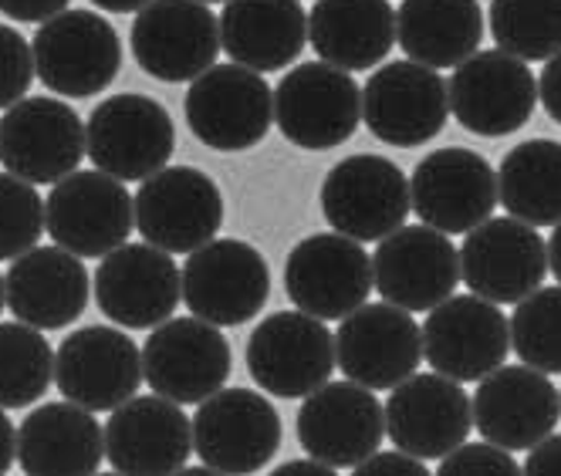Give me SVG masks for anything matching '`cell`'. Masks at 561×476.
Here are the masks:
<instances>
[{
  "label": "cell",
  "instance_id": "obj_17",
  "mask_svg": "<svg viewBox=\"0 0 561 476\" xmlns=\"http://www.w3.org/2000/svg\"><path fill=\"white\" fill-rule=\"evenodd\" d=\"M386 440V403L358 382H325L298 409V443L332 469H355Z\"/></svg>",
  "mask_w": 561,
  "mask_h": 476
},
{
  "label": "cell",
  "instance_id": "obj_31",
  "mask_svg": "<svg viewBox=\"0 0 561 476\" xmlns=\"http://www.w3.org/2000/svg\"><path fill=\"white\" fill-rule=\"evenodd\" d=\"M308 42L318 58L342 71H369L396 45V11L389 0H314Z\"/></svg>",
  "mask_w": 561,
  "mask_h": 476
},
{
  "label": "cell",
  "instance_id": "obj_7",
  "mask_svg": "<svg viewBox=\"0 0 561 476\" xmlns=\"http://www.w3.org/2000/svg\"><path fill=\"white\" fill-rule=\"evenodd\" d=\"M45 227L58 247L99 260L129 244V233L136 230V200L123 179L102 170H78L48 193Z\"/></svg>",
  "mask_w": 561,
  "mask_h": 476
},
{
  "label": "cell",
  "instance_id": "obj_8",
  "mask_svg": "<svg viewBox=\"0 0 561 476\" xmlns=\"http://www.w3.org/2000/svg\"><path fill=\"white\" fill-rule=\"evenodd\" d=\"M37 78L65 98H92L105 92L123 68V42L95 11H61L34 34Z\"/></svg>",
  "mask_w": 561,
  "mask_h": 476
},
{
  "label": "cell",
  "instance_id": "obj_16",
  "mask_svg": "<svg viewBox=\"0 0 561 476\" xmlns=\"http://www.w3.org/2000/svg\"><path fill=\"white\" fill-rule=\"evenodd\" d=\"M548 241L538 227L517 217H491L463 233L460 274L463 285L494 304H517L535 294L548 277Z\"/></svg>",
  "mask_w": 561,
  "mask_h": 476
},
{
  "label": "cell",
  "instance_id": "obj_25",
  "mask_svg": "<svg viewBox=\"0 0 561 476\" xmlns=\"http://www.w3.org/2000/svg\"><path fill=\"white\" fill-rule=\"evenodd\" d=\"M193 453V419L167 395H133L105 422V460L126 476L183 473Z\"/></svg>",
  "mask_w": 561,
  "mask_h": 476
},
{
  "label": "cell",
  "instance_id": "obj_21",
  "mask_svg": "<svg viewBox=\"0 0 561 476\" xmlns=\"http://www.w3.org/2000/svg\"><path fill=\"white\" fill-rule=\"evenodd\" d=\"M423 355L433 372L457 382L488 379L511 355V322L494 301L473 291L447 298L423 325Z\"/></svg>",
  "mask_w": 561,
  "mask_h": 476
},
{
  "label": "cell",
  "instance_id": "obj_20",
  "mask_svg": "<svg viewBox=\"0 0 561 476\" xmlns=\"http://www.w3.org/2000/svg\"><path fill=\"white\" fill-rule=\"evenodd\" d=\"M450 115V82L420 61L382 65L363 92V118L376 139L416 149L444 132Z\"/></svg>",
  "mask_w": 561,
  "mask_h": 476
},
{
  "label": "cell",
  "instance_id": "obj_22",
  "mask_svg": "<svg viewBox=\"0 0 561 476\" xmlns=\"http://www.w3.org/2000/svg\"><path fill=\"white\" fill-rule=\"evenodd\" d=\"M335 359L345 379L366 385L373 392L396 388L407 382L423 355V328L413 322V311L382 304H363L342 317L335 335Z\"/></svg>",
  "mask_w": 561,
  "mask_h": 476
},
{
  "label": "cell",
  "instance_id": "obj_29",
  "mask_svg": "<svg viewBox=\"0 0 561 476\" xmlns=\"http://www.w3.org/2000/svg\"><path fill=\"white\" fill-rule=\"evenodd\" d=\"M105 460V429L75 403L37 406L18 429V466L27 476H92Z\"/></svg>",
  "mask_w": 561,
  "mask_h": 476
},
{
  "label": "cell",
  "instance_id": "obj_5",
  "mask_svg": "<svg viewBox=\"0 0 561 476\" xmlns=\"http://www.w3.org/2000/svg\"><path fill=\"white\" fill-rule=\"evenodd\" d=\"M89 136L78 112L58 98L27 95L0 118V163L31 186H55L78 173Z\"/></svg>",
  "mask_w": 561,
  "mask_h": 476
},
{
  "label": "cell",
  "instance_id": "obj_23",
  "mask_svg": "<svg viewBox=\"0 0 561 476\" xmlns=\"http://www.w3.org/2000/svg\"><path fill=\"white\" fill-rule=\"evenodd\" d=\"M410 189L416 217L450 236L470 233L491 220L494 207L501 204L494 166L467 146L433 149L426 159H420Z\"/></svg>",
  "mask_w": 561,
  "mask_h": 476
},
{
  "label": "cell",
  "instance_id": "obj_49",
  "mask_svg": "<svg viewBox=\"0 0 561 476\" xmlns=\"http://www.w3.org/2000/svg\"><path fill=\"white\" fill-rule=\"evenodd\" d=\"M199 4H227V0H199Z\"/></svg>",
  "mask_w": 561,
  "mask_h": 476
},
{
  "label": "cell",
  "instance_id": "obj_26",
  "mask_svg": "<svg viewBox=\"0 0 561 476\" xmlns=\"http://www.w3.org/2000/svg\"><path fill=\"white\" fill-rule=\"evenodd\" d=\"M376 291L407 311H433L454 298L460 274V251L450 244V233L430 223L399 227L379 241L376 257Z\"/></svg>",
  "mask_w": 561,
  "mask_h": 476
},
{
  "label": "cell",
  "instance_id": "obj_40",
  "mask_svg": "<svg viewBox=\"0 0 561 476\" xmlns=\"http://www.w3.org/2000/svg\"><path fill=\"white\" fill-rule=\"evenodd\" d=\"M355 476H426V463L407 450H392V453H373L366 463H358L352 469Z\"/></svg>",
  "mask_w": 561,
  "mask_h": 476
},
{
  "label": "cell",
  "instance_id": "obj_10",
  "mask_svg": "<svg viewBox=\"0 0 561 476\" xmlns=\"http://www.w3.org/2000/svg\"><path fill=\"white\" fill-rule=\"evenodd\" d=\"M280 446V416L254 388H220L193 416V453L214 473H261Z\"/></svg>",
  "mask_w": 561,
  "mask_h": 476
},
{
  "label": "cell",
  "instance_id": "obj_33",
  "mask_svg": "<svg viewBox=\"0 0 561 476\" xmlns=\"http://www.w3.org/2000/svg\"><path fill=\"white\" fill-rule=\"evenodd\" d=\"M497 193L507 217L531 227L561 223V142L528 139L514 146L497 170Z\"/></svg>",
  "mask_w": 561,
  "mask_h": 476
},
{
  "label": "cell",
  "instance_id": "obj_15",
  "mask_svg": "<svg viewBox=\"0 0 561 476\" xmlns=\"http://www.w3.org/2000/svg\"><path fill=\"white\" fill-rule=\"evenodd\" d=\"M146 382L142 348L118 328L89 325L65 335L55 351V385L68 403L112 413Z\"/></svg>",
  "mask_w": 561,
  "mask_h": 476
},
{
  "label": "cell",
  "instance_id": "obj_14",
  "mask_svg": "<svg viewBox=\"0 0 561 476\" xmlns=\"http://www.w3.org/2000/svg\"><path fill=\"white\" fill-rule=\"evenodd\" d=\"M271 298V270L257 247L244 241H210L183 267L186 307L217 328L248 325Z\"/></svg>",
  "mask_w": 561,
  "mask_h": 476
},
{
  "label": "cell",
  "instance_id": "obj_45",
  "mask_svg": "<svg viewBox=\"0 0 561 476\" xmlns=\"http://www.w3.org/2000/svg\"><path fill=\"white\" fill-rule=\"evenodd\" d=\"M339 469H332L329 463H322V460H314V456H308V460H295V463H280V466H274V476H335Z\"/></svg>",
  "mask_w": 561,
  "mask_h": 476
},
{
  "label": "cell",
  "instance_id": "obj_9",
  "mask_svg": "<svg viewBox=\"0 0 561 476\" xmlns=\"http://www.w3.org/2000/svg\"><path fill=\"white\" fill-rule=\"evenodd\" d=\"M133 58L163 85L196 82L224 48L220 18L199 0H152L133 21Z\"/></svg>",
  "mask_w": 561,
  "mask_h": 476
},
{
  "label": "cell",
  "instance_id": "obj_30",
  "mask_svg": "<svg viewBox=\"0 0 561 476\" xmlns=\"http://www.w3.org/2000/svg\"><path fill=\"white\" fill-rule=\"evenodd\" d=\"M220 42L237 65L261 74L285 71L308 45V14L301 0H227Z\"/></svg>",
  "mask_w": 561,
  "mask_h": 476
},
{
  "label": "cell",
  "instance_id": "obj_18",
  "mask_svg": "<svg viewBox=\"0 0 561 476\" xmlns=\"http://www.w3.org/2000/svg\"><path fill=\"white\" fill-rule=\"evenodd\" d=\"M538 105V78L528 61L501 48L477 51L450 78V112L457 123L484 139L525 129Z\"/></svg>",
  "mask_w": 561,
  "mask_h": 476
},
{
  "label": "cell",
  "instance_id": "obj_38",
  "mask_svg": "<svg viewBox=\"0 0 561 476\" xmlns=\"http://www.w3.org/2000/svg\"><path fill=\"white\" fill-rule=\"evenodd\" d=\"M34 74V48L18 27L0 24V108H11L27 98Z\"/></svg>",
  "mask_w": 561,
  "mask_h": 476
},
{
  "label": "cell",
  "instance_id": "obj_27",
  "mask_svg": "<svg viewBox=\"0 0 561 476\" xmlns=\"http://www.w3.org/2000/svg\"><path fill=\"white\" fill-rule=\"evenodd\" d=\"M470 399L477 432L511 453H528L548 440L561 416V395L551 379L525 362L494 369Z\"/></svg>",
  "mask_w": 561,
  "mask_h": 476
},
{
  "label": "cell",
  "instance_id": "obj_42",
  "mask_svg": "<svg viewBox=\"0 0 561 476\" xmlns=\"http://www.w3.org/2000/svg\"><path fill=\"white\" fill-rule=\"evenodd\" d=\"M538 98H541V108L548 112L551 123L561 126V51L545 61V71L538 78Z\"/></svg>",
  "mask_w": 561,
  "mask_h": 476
},
{
  "label": "cell",
  "instance_id": "obj_46",
  "mask_svg": "<svg viewBox=\"0 0 561 476\" xmlns=\"http://www.w3.org/2000/svg\"><path fill=\"white\" fill-rule=\"evenodd\" d=\"M92 4L99 8V11H108V14H139L142 8H149L152 0H92Z\"/></svg>",
  "mask_w": 561,
  "mask_h": 476
},
{
  "label": "cell",
  "instance_id": "obj_19",
  "mask_svg": "<svg viewBox=\"0 0 561 476\" xmlns=\"http://www.w3.org/2000/svg\"><path fill=\"white\" fill-rule=\"evenodd\" d=\"M183 301V270L170 251L152 244H123L95 270V304L112 325L152 332L170 322Z\"/></svg>",
  "mask_w": 561,
  "mask_h": 476
},
{
  "label": "cell",
  "instance_id": "obj_24",
  "mask_svg": "<svg viewBox=\"0 0 561 476\" xmlns=\"http://www.w3.org/2000/svg\"><path fill=\"white\" fill-rule=\"evenodd\" d=\"M473 429V399L463 382L450 375H410L389 388L386 399V436L392 446L420 460H444L467 443Z\"/></svg>",
  "mask_w": 561,
  "mask_h": 476
},
{
  "label": "cell",
  "instance_id": "obj_3",
  "mask_svg": "<svg viewBox=\"0 0 561 476\" xmlns=\"http://www.w3.org/2000/svg\"><path fill=\"white\" fill-rule=\"evenodd\" d=\"M335 335L308 311H274L248 338V372L277 399H305L335 372Z\"/></svg>",
  "mask_w": 561,
  "mask_h": 476
},
{
  "label": "cell",
  "instance_id": "obj_39",
  "mask_svg": "<svg viewBox=\"0 0 561 476\" xmlns=\"http://www.w3.org/2000/svg\"><path fill=\"white\" fill-rule=\"evenodd\" d=\"M439 476H517L525 466L511 460V450L497 443H463L439 460Z\"/></svg>",
  "mask_w": 561,
  "mask_h": 476
},
{
  "label": "cell",
  "instance_id": "obj_4",
  "mask_svg": "<svg viewBox=\"0 0 561 476\" xmlns=\"http://www.w3.org/2000/svg\"><path fill=\"white\" fill-rule=\"evenodd\" d=\"M85 136L95 170L123 183H142L152 173L167 170L176 149L170 112L139 92H123L99 102V108L89 115Z\"/></svg>",
  "mask_w": 561,
  "mask_h": 476
},
{
  "label": "cell",
  "instance_id": "obj_48",
  "mask_svg": "<svg viewBox=\"0 0 561 476\" xmlns=\"http://www.w3.org/2000/svg\"><path fill=\"white\" fill-rule=\"evenodd\" d=\"M8 304V285H4V277H0V311H4Z\"/></svg>",
  "mask_w": 561,
  "mask_h": 476
},
{
  "label": "cell",
  "instance_id": "obj_32",
  "mask_svg": "<svg viewBox=\"0 0 561 476\" xmlns=\"http://www.w3.org/2000/svg\"><path fill=\"white\" fill-rule=\"evenodd\" d=\"M396 42L426 68H460L484 42L480 0H403L396 14Z\"/></svg>",
  "mask_w": 561,
  "mask_h": 476
},
{
  "label": "cell",
  "instance_id": "obj_6",
  "mask_svg": "<svg viewBox=\"0 0 561 476\" xmlns=\"http://www.w3.org/2000/svg\"><path fill=\"white\" fill-rule=\"evenodd\" d=\"M274 123V92L244 65H214L186 92L190 132L217 152H244L264 142Z\"/></svg>",
  "mask_w": 561,
  "mask_h": 476
},
{
  "label": "cell",
  "instance_id": "obj_34",
  "mask_svg": "<svg viewBox=\"0 0 561 476\" xmlns=\"http://www.w3.org/2000/svg\"><path fill=\"white\" fill-rule=\"evenodd\" d=\"M55 385V348L42 328L24 322L0 325V409L42 403Z\"/></svg>",
  "mask_w": 561,
  "mask_h": 476
},
{
  "label": "cell",
  "instance_id": "obj_36",
  "mask_svg": "<svg viewBox=\"0 0 561 476\" xmlns=\"http://www.w3.org/2000/svg\"><path fill=\"white\" fill-rule=\"evenodd\" d=\"M511 351L520 362L561 375V288H538L511 314Z\"/></svg>",
  "mask_w": 561,
  "mask_h": 476
},
{
  "label": "cell",
  "instance_id": "obj_37",
  "mask_svg": "<svg viewBox=\"0 0 561 476\" xmlns=\"http://www.w3.org/2000/svg\"><path fill=\"white\" fill-rule=\"evenodd\" d=\"M45 230V204L37 189L14 173H0V260H18L34 251Z\"/></svg>",
  "mask_w": 561,
  "mask_h": 476
},
{
  "label": "cell",
  "instance_id": "obj_43",
  "mask_svg": "<svg viewBox=\"0 0 561 476\" xmlns=\"http://www.w3.org/2000/svg\"><path fill=\"white\" fill-rule=\"evenodd\" d=\"M528 476H558L561 473V436H548L538 446L528 450L525 460Z\"/></svg>",
  "mask_w": 561,
  "mask_h": 476
},
{
  "label": "cell",
  "instance_id": "obj_35",
  "mask_svg": "<svg viewBox=\"0 0 561 476\" xmlns=\"http://www.w3.org/2000/svg\"><path fill=\"white\" fill-rule=\"evenodd\" d=\"M491 34L520 61H548L561 51V0H491Z\"/></svg>",
  "mask_w": 561,
  "mask_h": 476
},
{
  "label": "cell",
  "instance_id": "obj_44",
  "mask_svg": "<svg viewBox=\"0 0 561 476\" xmlns=\"http://www.w3.org/2000/svg\"><path fill=\"white\" fill-rule=\"evenodd\" d=\"M14 460H18V429L8 419V413L0 409V476L11 473Z\"/></svg>",
  "mask_w": 561,
  "mask_h": 476
},
{
  "label": "cell",
  "instance_id": "obj_1",
  "mask_svg": "<svg viewBox=\"0 0 561 476\" xmlns=\"http://www.w3.org/2000/svg\"><path fill=\"white\" fill-rule=\"evenodd\" d=\"M274 123L298 149H335L363 123V89L329 61H305L274 89Z\"/></svg>",
  "mask_w": 561,
  "mask_h": 476
},
{
  "label": "cell",
  "instance_id": "obj_28",
  "mask_svg": "<svg viewBox=\"0 0 561 476\" xmlns=\"http://www.w3.org/2000/svg\"><path fill=\"white\" fill-rule=\"evenodd\" d=\"M8 307L18 322L61 332L89 307V270L82 257L65 247H34L8 267Z\"/></svg>",
  "mask_w": 561,
  "mask_h": 476
},
{
  "label": "cell",
  "instance_id": "obj_2",
  "mask_svg": "<svg viewBox=\"0 0 561 476\" xmlns=\"http://www.w3.org/2000/svg\"><path fill=\"white\" fill-rule=\"evenodd\" d=\"M413 210V189L407 173L386 155L358 152L329 170L322 183V213L332 230L358 244L386 241L407 227Z\"/></svg>",
  "mask_w": 561,
  "mask_h": 476
},
{
  "label": "cell",
  "instance_id": "obj_47",
  "mask_svg": "<svg viewBox=\"0 0 561 476\" xmlns=\"http://www.w3.org/2000/svg\"><path fill=\"white\" fill-rule=\"evenodd\" d=\"M548 264H551V274L558 277V285H561V223L551 230V241H548Z\"/></svg>",
  "mask_w": 561,
  "mask_h": 476
},
{
  "label": "cell",
  "instance_id": "obj_41",
  "mask_svg": "<svg viewBox=\"0 0 561 476\" xmlns=\"http://www.w3.org/2000/svg\"><path fill=\"white\" fill-rule=\"evenodd\" d=\"M71 0H0V14H8L21 24H45L68 11Z\"/></svg>",
  "mask_w": 561,
  "mask_h": 476
},
{
  "label": "cell",
  "instance_id": "obj_12",
  "mask_svg": "<svg viewBox=\"0 0 561 476\" xmlns=\"http://www.w3.org/2000/svg\"><path fill=\"white\" fill-rule=\"evenodd\" d=\"M376 288V267L363 244L345 233H311L285 260V291L295 307L342 322L369 301Z\"/></svg>",
  "mask_w": 561,
  "mask_h": 476
},
{
  "label": "cell",
  "instance_id": "obj_13",
  "mask_svg": "<svg viewBox=\"0 0 561 476\" xmlns=\"http://www.w3.org/2000/svg\"><path fill=\"white\" fill-rule=\"evenodd\" d=\"M220 227L224 196L207 173L167 166L142 179L136 193V230L146 244L170 254H193L210 244Z\"/></svg>",
  "mask_w": 561,
  "mask_h": 476
},
{
  "label": "cell",
  "instance_id": "obj_11",
  "mask_svg": "<svg viewBox=\"0 0 561 476\" xmlns=\"http://www.w3.org/2000/svg\"><path fill=\"white\" fill-rule=\"evenodd\" d=\"M142 369L152 392L180 406H199L230 379L233 355L224 332L204 317H170L149 332Z\"/></svg>",
  "mask_w": 561,
  "mask_h": 476
}]
</instances>
